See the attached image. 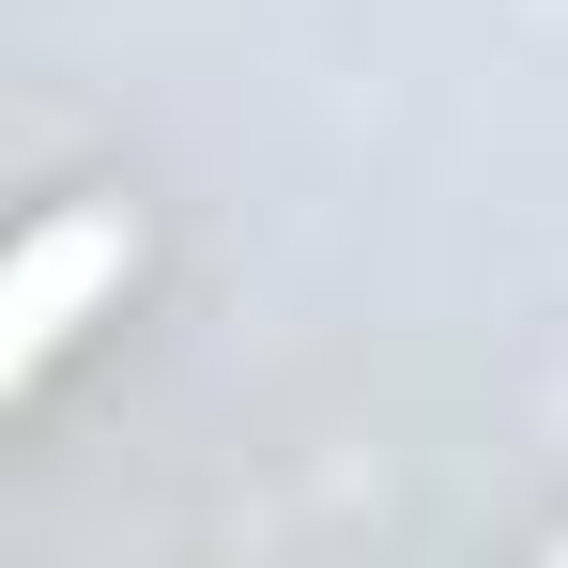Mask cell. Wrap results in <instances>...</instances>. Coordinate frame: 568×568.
Instances as JSON below:
<instances>
[{
  "label": "cell",
  "instance_id": "cell-1",
  "mask_svg": "<svg viewBox=\"0 0 568 568\" xmlns=\"http://www.w3.org/2000/svg\"><path fill=\"white\" fill-rule=\"evenodd\" d=\"M93 277H123V215H62V231L16 262V369L78 323V292H93Z\"/></svg>",
  "mask_w": 568,
  "mask_h": 568
}]
</instances>
